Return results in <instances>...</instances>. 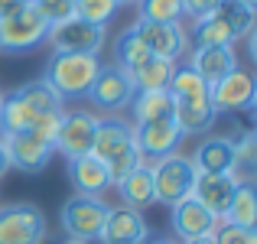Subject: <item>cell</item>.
Listing matches in <instances>:
<instances>
[{
	"label": "cell",
	"mask_w": 257,
	"mask_h": 244,
	"mask_svg": "<svg viewBox=\"0 0 257 244\" xmlns=\"http://www.w3.org/2000/svg\"><path fill=\"white\" fill-rule=\"evenodd\" d=\"M101 69V56H75V52H52L46 65V81L59 91L62 101H82Z\"/></svg>",
	"instance_id": "obj_1"
},
{
	"label": "cell",
	"mask_w": 257,
	"mask_h": 244,
	"mask_svg": "<svg viewBox=\"0 0 257 244\" xmlns=\"http://www.w3.org/2000/svg\"><path fill=\"white\" fill-rule=\"evenodd\" d=\"M46 36H49V23L36 13L33 4L0 17V52H7V56L33 52L36 46L46 43Z\"/></svg>",
	"instance_id": "obj_2"
},
{
	"label": "cell",
	"mask_w": 257,
	"mask_h": 244,
	"mask_svg": "<svg viewBox=\"0 0 257 244\" xmlns=\"http://www.w3.org/2000/svg\"><path fill=\"white\" fill-rule=\"evenodd\" d=\"M134 94H137V88H134V81L124 69H117L114 62H107V65L101 62V69H98V75H94L85 98L91 101V111L98 117L101 114L111 117V114H124L131 107Z\"/></svg>",
	"instance_id": "obj_3"
},
{
	"label": "cell",
	"mask_w": 257,
	"mask_h": 244,
	"mask_svg": "<svg viewBox=\"0 0 257 244\" xmlns=\"http://www.w3.org/2000/svg\"><path fill=\"white\" fill-rule=\"evenodd\" d=\"M111 212L101 195H72L65 199V205L59 208V221H62V231L65 238H75V241H98L101 228H104V218Z\"/></svg>",
	"instance_id": "obj_4"
},
{
	"label": "cell",
	"mask_w": 257,
	"mask_h": 244,
	"mask_svg": "<svg viewBox=\"0 0 257 244\" xmlns=\"http://www.w3.org/2000/svg\"><path fill=\"white\" fill-rule=\"evenodd\" d=\"M150 179H153V195L163 205H176V202L189 199L195 179V166L186 153H170L163 160L150 163Z\"/></svg>",
	"instance_id": "obj_5"
},
{
	"label": "cell",
	"mask_w": 257,
	"mask_h": 244,
	"mask_svg": "<svg viewBox=\"0 0 257 244\" xmlns=\"http://www.w3.org/2000/svg\"><path fill=\"white\" fill-rule=\"evenodd\" d=\"M46 215L36 202L0 205V244H43Z\"/></svg>",
	"instance_id": "obj_6"
},
{
	"label": "cell",
	"mask_w": 257,
	"mask_h": 244,
	"mask_svg": "<svg viewBox=\"0 0 257 244\" xmlns=\"http://www.w3.org/2000/svg\"><path fill=\"white\" fill-rule=\"evenodd\" d=\"M98 120L101 117L94 111H88V107H65L62 117H59V131H56V140H52V150H59L65 160L91 153Z\"/></svg>",
	"instance_id": "obj_7"
},
{
	"label": "cell",
	"mask_w": 257,
	"mask_h": 244,
	"mask_svg": "<svg viewBox=\"0 0 257 244\" xmlns=\"http://www.w3.org/2000/svg\"><path fill=\"white\" fill-rule=\"evenodd\" d=\"M46 43L52 46V52H75V56H101L107 43V26H94L85 20L72 17L62 23L49 26Z\"/></svg>",
	"instance_id": "obj_8"
},
{
	"label": "cell",
	"mask_w": 257,
	"mask_h": 244,
	"mask_svg": "<svg viewBox=\"0 0 257 244\" xmlns=\"http://www.w3.org/2000/svg\"><path fill=\"white\" fill-rule=\"evenodd\" d=\"M208 101L215 114H244L257 104V81L247 69H234L215 85H208Z\"/></svg>",
	"instance_id": "obj_9"
},
{
	"label": "cell",
	"mask_w": 257,
	"mask_h": 244,
	"mask_svg": "<svg viewBox=\"0 0 257 244\" xmlns=\"http://www.w3.org/2000/svg\"><path fill=\"white\" fill-rule=\"evenodd\" d=\"M134 33L144 39L150 56L170 59V62H182L189 52V36L182 23H147V20H134Z\"/></svg>",
	"instance_id": "obj_10"
},
{
	"label": "cell",
	"mask_w": 257,
	"mask_h": 244,
	"mask_svg": "<svg viewBox=\"0 0 257 244\" xmlns=\"http://www.w3.org/2000/svg\"><path fill=\"white\" fill-rule=\"evenodd\" d=\"M4 150H7V160H10V169H20L26 176H36L49 166L52 160V144L39 140L33 131H20V134H7L4 140Z\"/></svg>",
	"instance_id": "obj_11"
},
{
	"label": "cell",
	"mask_w": 257,
	"mask_h": 244,
	"mask_svg": "<svg viewBox=\"0 0 257 244\" xmlns=\"http://www.w3.org/2000/svg\"><path fill=\"white\" fill-rule=\"evenodd\" d=\"M134 140H137L144 163H153L170 153H179V144L186 137L176 127V120H150V124H134Z\"/></svg>",
	"instance_id": "obj_12"
},
{
	"label": "cell",
	"mask_w": 257,
	"mask_h": 244,
	"mask_svg": "<svg viewBox=\"0 0 257 244\" xmlns=\"http://www.w3.org/2000/svg\"><path fill=\"white\" fill-rule=\"evenodd\" d=\"M238 176L234 173H195V179H192V199L199 202L205 212H212L215 218H225V208H228V202H231V195H234V189H238Z\"/></svg>",
	"instance_id": "obj_13"
},
{
	"label": "cell",
	"mask_w": 257,
	"mask_h": 244,
	"mask_svg": "<svg viewBox=\"0 0 257 244\" xmlns=\"http://www.w3.org/2000/svg\"><path fill=\"white\" fill-rule=\"evenodd\" d=\"M147 234H150V228H147L144 212L127 208V205H111L98 241L101 244H140Z\"/></svg>",
	"instance_id": "obj_14"
},
{
	"label": "cell",
	"mask_w": 257,
	"mask_h": 244,
	"mask_svg": "<svg viewBox=\"0 0 257 244\" xmlns=\"http://www.w3.org/2000/svg\"><path fill=\"white\" fill-rule=\"evenodd\" d=\"M170 225H173V234L182 244V241H192V238H208V234L215 231V225H218V218H215L212 212H205V208L189 195V199L170 205Z\"/></svg>",
	"instance_id": "obj_15"
},
{
	"label": "cell",
	"mask_w": 257,
	"mask_h": 244,
	"mask_svg": "<svg viewBox=\"0 0 257 244\" xmlns=\"http://www.w3.org/2000/svg\"><path fill=\"white\" fill-rule=\"evenodd\" d=\"M189 160H192L195 173H234V176H238L231 134H212V137H202L199 147H195V153ZM238 179H241V176H238Z\"/></svg>",
	"instance_id": "obj_16"
},
{
	"label": "cell",
	"mask_w": 257,
	"mask_h": 244,
	"mask_svg": "<svg viewBox=\"0 0 257 244\" xmlns=\"http://www.w3.org/2000/svg\"><path fill=\"white\" fill-rule=\"evenodd\" d=\"M186 65H189V69H192L202 81H205V85H215V81L225 78L228 72L241 69L234 46H208V49H189V52H186Z\"/></svg>",
	"instance_id": "obj_17"
},
{
	"label": "cell",
	"mask_w": 257,
	"mask_h": 244,
	"mask_svg": "<svg viewBox=\"0 0 257 244\" xmlns=\"http://www.w3.org/2000/svg\"><path fill=\"white\" fill-rule=\"evenodd\" d=\"M173 120H176V127L182 131V137H202V134H208L215 127L218 114H215L208 94H199V98H182V101H176Z\"/></svg>",
	"instance_id": "obj_18"
},
{
	"label": "cell",
	"mask_w": 257,
	"mask_h": 244,
	"mask_svg": "<svg viewBox=\"0 0 257 244\" xmlns=\"http://www.w3.org/2000/svg\"><path fill=\"white\" fill-rule=\"evenodd\" d=\"M69 163V182L75 186L78 195H101L111 189V176H107V166L101 163L94 153H85V157L65 160Z\"/></svg>",
	"instance_id": "obj_19"
},
{
	"label": "cell",
	"mask_w": 257,
	"mask_h": 244,
	"mask_svg": "<svg viewBox=\"0 0 257 244\" xmlns=\"http://www.w3.org/2000/svg\"><path fill=\"white\" fill-rule=\"evenodd\" d=\"M127 144H134V124L124 117V114H111V117H101V120H98L91 153H94L101 163L111 160L114 153L124 150Z\"/></svg>",
	"instance_id": "obj_20"
},
{
	"label": "cell",
	"mask_w": 257,
	"mask_h": 244,
	"mask_svg": "<svg viewBox=\"0 0 257 244\" xmlns=\"http://www.w3.org/2000/svg\"><path fill=\"white\" fill-rule=\"evenodd\" d=\"M111 189H117L120 205L137 208V212H144L147 205H153V202H157V195H153V179H150V163L137 166L134 173H127L124 179L114 182Z\"/></svg>",
	"instance_id": "obj_21"
},
{
	"label": "cell",
	"mask_w": 257,
	"mask_h": 244,
	"mask_svg": "<svg viewBox=\"0 0 257 244\" xmlns=\"http://www.w3.org/2000/svg\"><path fill=\"white\" fill-rule=\"evenodd\" d=\"M176 98L170 91H137L127 107L131 124H150V120H173Z\"/></svg>",
	"instance_id": "obj_22"
},
{
	"label": "cell",
	"mask_w": 257,
	"mask_h": 244,
	"mask_svg": "<svg viewBox=\"0 0 257 244\" xmlns=\"http://www.w3.org/2000/svg\"><path fill=\"white\" fill-rule=\"evenodd\" d=\"M221 221L257 231V189H254L251 179L238 182V189H234V195H231V202H228L225 218H221Z\"/></svg>",
	"instance_id": "obj_23"
},
{
	"label": "cell",
	"mask_w": 257,
	"mask_h": 244,
	"mask_svg": "<svg viewBox=\"0 0 257 244\" xmlns=\"http://www.w3.org/2000/svg\"><path fill=\"white\" fill-rule=\"evenodd\" d=\"M189 36V49H208V46H234V36L225 23H221L218 13H208V17L192 20V26L186 30Z\"/></svg>",
	"instance_id": "obj_24"
},
{
	"label": "cell",
	"mask_w": 257,
	"mask_h": 244,
	"mask_svg": "<svg viewBox=\"0 0 257 244\" xmlns=\"http://www.w3.org/2000/svg\"><path fill=\"white\" fill-rule=\"evenodd\" d=\"M13 94H20V98H23L36 114H62V111H65V101L59 98V91H56V88H52L46 78L26 81V85H20Z\"/></svg>",
	"instance_id": "obj_25"
},
{
	"label": "cell",
	"mask_w": 257,
	"mask_h": 244,
	"mask_svg": "<svg viewBox=\"0 0 257 244\" xmlns=\"http://www.w3.org/2000/svg\"><path fill=\"white\" fill-rule=\"evenodd\" d=\"M176 65H179V62L150 56L137 72H131V81H134V88H137V91H166V88H170L173 72H176Z\"/></svg>",
	"instance_id": "obj_26"
},
{
	"label": "cell",
	"mask_w": 257,
	"mask_h": 244,
	"mask_svg": "<svg viewBox=\"0 0 257 244\" xmlns=\"http://www.w3.org/2000/svg\"><path fill=\"white\" fill-rule=\"evenodd\" d=\"M147 59H150V49H147L144 39L134 33V26L120 30L117 33V43H114V65H117V69H124L127 75H131V72H137Z\"/></svg>",
	"instance_id": "obj_27"
},
{
	"label": "cell",
	"mask_w": 257,
	"mask_h": 244,
	"mask_svg": "<svg viewBox=\"0 0 257 244\" xmlns=\"http://www.w3.org/2000/svg\"><path fill=\"white\" fill-rule=\"evenodd\" d=\"M215 13H218L221 23L231 30L234 43H238V39H247L254 33V20H257V10H254V7L241 4V0H221V7Z\"/></svg>",
	"instance_id": "obj_28"
},
{
	"label": "cell",
	"mask_w": 257,
	"mask_h": 244,
	"mask_svg": "<svg viewBox=\"0 0 257 244\" xmlns=\"http://www.w3.org/2000/svg\"><path fill=\"white\" fill-rule=\"evenodd\" d=\"M33 120H36V111L26 104L20 94H4V104H0V124H4L7 134H20V131H30Z\"/></svg>",
	"instance_id": "obj_29"
},
{
	"label": "cell",
	"mask_w": 257,
	"mask_h": 244,
	"mask_svg": "<svg viewBox=\"0 0 257 244\" xmlns=\"http://www.w3.org/2000/svg\"><path fill=\"white\" fill-rule=\"evenodd\" d=\"M137 20L147 23H182V0H137Z\"/></svg>",
	"instance_id": "obj_30"
},
{
	"label": "cell",
	"mask_w": 257,
	"mask_h": 244,
	"mask_svg": "<svg viewBox=\"0 0 257 244\" xmlns=\"http://www.w3.org/2000/svg\"><path fill=\"white\" fill-rule=\"evenodd\" d=\"M234 140V166H238L241 179H251V169L257 166V131L247 127V131L231 134Z\"/></svg>",
	"instance_id": "obj_31"
},
{
	"label": "cell",
	"mask_w": 257,
	"mask_h": 244,
	"mask_svg": "<svg viewBox=\"0 0 257 244\" xmlns=\"http://www.w3.org/2000/svg\"><path fill=\"white\" fill-rule=\"evenodd\" d=\"M166 91H170L176 101H182V98H199V94H208V85L195 75L189 65H176V72H173L170 88H166Z\"/></svg>",
	"instance_id": "obj_32"
},
{
	"label": "cell",
	"mask_w": 257,
	"mask_h": 244,
	"mask_svg": "<svg viewBox=\"0 0 257 244\" xmlns=\"http://www.w3.org/2000/svg\"><path fill=\"white\" fill-rule=\"evenodd\" d=\"M120 7L114 0H75V17L85 20V23L94 26H107L114 17H117Z\"/></svg>",
	"instance_id": "obj_33"
},
{
	"label": "cell",
	"mask_w": 257,
	"mask_h": 244,
	"mask_svg": "<svg viewBox=\"0 0 257 244\" xmlns=\"http://www.w3.org/2000/svg\"><path fill=\"white\" fill-rule=\"evenodd\" d=\"M30 4L36 7V13L49 26H56V23H62V20L75 17V0H30Z\"/></svg>",
	"instance_id": "obj_34"
},
{
	"label": "cell",
	"mask_w": 257,
	"mask_h": 244,
	"mask_svg": "<svg viewBox=\"0 0 257 244\" xmlns=\"http://www.w3.org/2000/svg\"><path fill=\"white\" fill-rule=\"evenodd\" d=\"M212 244H257V231L228 225V221H218L215 231H212Z\"/></svg>",
	"instance_id": "obj_35"
},
{
	"label": "cell",
	"mask_w": 257,
	"mask_h": 244,
	"mask_svg": "<svg viewBox=\"0 0 257 244\" xmlns=\"http://www.w3.org/2000/svg\"><path fill=\"white\" fill-rule=\"evenodd\" d=\"M59 117H62V114H36V120H33L30 131L36 134L39 140L52 144V140H56V131H59Z\"/></svg>",
	"instance_id": "obj_36"
},
{
	"label": "cell",
	"mask_w": 257,
	"mask_h": 244,
	"mask_svg": "<svg viewBox=\"0 0 257 244\" xmlns=\"http://www.w3.org/2000/svg\"><path fill=\"white\" fill-rule=\"evenodd\" d=\"M221 7V0H182V17L189 20H199V17H208Z\"/></svg>",
	"instance_id": "obj_37"
},
{
	"label": "cell",
	"mask_w": 257,
	"mask_h": 244,
	"mask_svg": "<svg viewBox=\"0 0 257 244\" xmlns=\"http://www.w3.org/2000/svg\"><path fill=\"white\" fill-rule=\"evenodd\" d=\"M140 244H179L176 238H166V234H147Z\"/></svg>",
	"instance_id": "obj_38"
},
{
	"label": "cell",
	"mask_w": 257,
	"mask_h": 244,
	"mask_svg": "<svg viewBox=\"0 0 257 244\" xmlns=\"http://www.w3.org/2000/svg\"><path fill=\"white\" fill-rule=\"evenodd\" d=\"M10 173V160H7V150H4V144H0V179Z\"/></svg>",
	"instance_id": "obj_39"
},
{
	"label": "cell",
	"mask_w": 257,
	"mask_h": 244,
	"mask_svg": "<svg viewBox=\"0 0 257 244\" xmlns=\"http://www.w3.org/2000/svg\"><path fill=\"white\" fill-rule=\"evenodd\" d=\"M114 4H117V7H134L137 0H114Z\"/></svg>",
	"instance_id": "obj_40"
},
{
	"label": "cell",
	"mask_w": 257,
	"mask_h": 244,
	"mask_svg": "<svg viewBox=\"0 0 257 244\" xmlns=\"http://www.w3.org/2000/svg\"><path fill=\"white\" fill-rule=\"evenodd\" d=\"M62 244H88V241H75V238H65Z\"/></svg>",
	"instance_id": "obj_41"
},
{
	"label": "cell",
	"mask_w": 257,
	"mask_h": 244,
	"mask_svg": "<svg viewBox=\"0 0 257 244\" xmlns=\"http://www.w3.org/2000/svg\"><path fill=\"white\" fill-rule=\"evenodd\" d=\"M4 140H7V131H4V124H0V144H4Z\"/></svg>",
	"instance_id": "obj_42"
},
{
	"label": "cell",
	"mask_w": 257,
	"mask_h": 244,
	"mask_svg": "<svg viewBox=\"0 0 257 244\" xmlns=\"http://www.w3.org/2000/svg\"><path fill=\"white\" fill-rule=\"evenodd\" d=\"M241 4H247V7H254V10H257V0H241Z\"/></svg>",
	"instance_id": "obj_43"
},
{
	"label": "cell",
	"mask_w": 257,
	"mask_h": 244,
	"mask_svg": "<svg viewBox=\"0 0 257 244\" xmlns=\"http://www.w3.org/2000/svg\"><path fill=\"white\" fill-rule=\"evenodd\" d=\"M0 104H4V91H0Z\"/></svg>",
	"instance_id": "obj_44"
}]
</instances>
